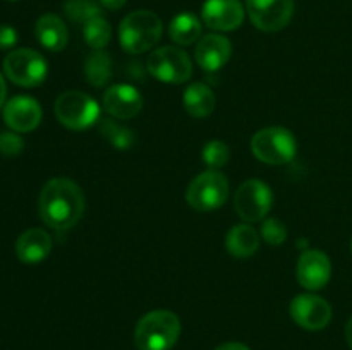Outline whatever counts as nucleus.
Wrapping results in <instances>:
<instances>
[{"instance_id":"nucleus-8","label":"nucleus","mask_w":352,"mask_h":350,"mask_svg":"<svg viewBox=\"0 0 352 350\" xmlns=\"http://www.w3.org/2000/svg\"><path fill=\"white\" fill-rule=\"evenodd\" d=\"M148 71L158 81L181 84L188 81L192 74L191 58L177 47H162L151 51L148 58Z\"/></svg>"},{"instance_id":"nucleus-5","label":"nucleus","mask_w":352,"mask_h":350,"mask_svg":"<svg viewBox=\"0 0 352 350\" xmlns=\"http://www.w3.org/2000/svg\"><path fill=\"white\" fill-rule=\"evenodd\" d=\"M229 198V180L219 170H206L188 185L186 201L196 211H213L226 205Z\"/></svg>"},{"instance_id":"nucleus-27","label":"nucleus","mask_w":352,"mask_h":350,"mask_svg":"<svg viewBox=\"0 0 352 350\" xmlns=\"http://www.w3.org/2000/svg\"><path fill=\"white\" fill-rule=\"evenodd\" d=\"M261 237L267 240L270 246H280L287 239V226L280 222L278 218H267L263 220L261 225Z\"/></svg>"},{"instance_id":"nucleus-4","label":"nucleus","mask_w":352,"mask_h":350,"mask_svg":"<svg viewBox=\"0 0 352 350\" xmlns=\"http://www.w3.org/2000/svg\"><path fill=\"white\" fill-rule=\"evenodd\" d=\"M251 150L260 161L267 165H285L294 160L298 143L294 134L285 127H265L251 139Z\"/></svg>"},{"instance_id":"nucleus-21","label":"nucleus","mask_w":352,"mask_h":350,"mask_svg":"<svg viewBox=\"0 0 352 350\" xmlns=\"http://www.w3.org/2000/svg\"><path fill=\"white\" fill-rule=\"evenodd\" d=\"M201 21L195 14L182 12L170 21L168 34H170V40L174 43L188 47V45L196 43L201 38Z\"/></svg>"},{"instance_id":"nucleus-23","label":"nucleus","mask_w":352,"mask_h":350,"mask_svg":"<svg viewBox=\"0 0 352 350\" xmlns=\"http://www.w3.org/2000/svg\"><path fill=\"white\" fill-rule=\"evenodd\" d=\"M82 36L93 50H103L110 43L112 30H110V24L102 16H98L82 24Z\"/></svg>"},{"instance_id":"nucleus-10","label":"nucleus","mask_w":352,"mask_h":350,"mask_svg":"<svg viewBox=\"0 0 352 350\" xmlns=\"http://www.w3.org/2000/svg\"><path fill=\"white\" fill-rule=\"evenodd\" d=\"M246 9L258 30L275 33L291 23L294 0H246Z\"/></svg>"},{"instance_id":"nucleus-26","label":"nucleus","mask_w":352,"mask_h":350,"mask_svg":"<svg viewBox=\"0 0 352 350\" xmlns=\"http://www.w3.org/2000/svg\"><path fill=\"white\" fill-rule=\"evenodd\" d=\"M201 158L210 170H220V168L226 167L227 161H229L230 150L223 141H210V143H206L205 146H203Z\"/></svg>"},{"instance_id":"nucleus-20","label":"nucleus","mask_w":352,"mask_h":350,"mask_svg":"<svg viewBox=\"0 0 352 350\" xmlns=\"http://www.w3.org/2000/svg\"><path fill=\"white\" fill-rule=\"evenodd\" d=\"M184 108L195 119H203V117L212 115L215 110L217 100L212 89L203 82H195L188 86L184 93Z\"/></svg>"},{"instance_id":"nucleus-29","label":"nucleus","mask_w":352,"mask_h":350,"mask_svg":"<svg viewBox=\"0 0 352 350\" xmlns=\"http://www.w3.org/2000/svg\"><path fill=\"white\" fill-rule=\"evenodd\" d=\"M17 43V31L12 26H0V50H9Z\"/></svg>"},{"instance_id":"nucleus-32","label":"nucleus","mask_w":352,"mask_h":350,"mask_svg":"<svg viewBox=\"0 0 352 350\" xmlns=\"http://www.w3.org/2000/svg\"><path fill=\"white\" fill-rule=\"evenodd\" d=\"M6 95H7V86H6V81H3V75L0 74V108H2L3 102H6Z\"/></svg>"},{"instance_id":"nucleus-6","label":"nucleus","mask_w":352,"mask_h":350,"mask_svg":"<svg viewBox=\"0 0 352 350\" xmlns=\"http://www.w3.org/2000/svg\"><path fill=\"white\" fill-rule=\"evenodd\" d=\"M3 72L7 78L23 88H34L45 81L48 74L47 60L31 48H17L3 58Z\"/></svg>"},{"instance_id":"nucleus-24","label":"nucleus","mask_w":352,"mask_h":350,"mask_svg":"<svg viewBox=\"0 0 352 350\" xmlns=\"http://www.w3.org/2000/svg\"><path fill=\"white\" fill-rule=\"evenodd\" d=\"M100 132L116 150H129L136 141L133 130L127 129L126 126H120L116 120H103L100 124Z\"/></svg>"},{"instance_id":"nucleus-3","label":"nucleus","mask_w":352,"mask_h":350,"mask_svg":"<svg viewBox=\"0 0 352 350\" xmlns=\"http://www.w3.org/2000/svg\"><path fill=\"white\" fill-rule=\"evenodd\" d=\"M162 21L151 10H134L119 26L120 47L129 54H143L153 48L162 36Z\"/></svg>"},{"instance_id":"nucleus-2","label":"nucleus","mask_w":352,"mask_h":350,"mask_svg":"<svg viewBox=\"0 0 352 350\" xmlns=\"http://www.w3.org/2000/svg\"><path fill=\"white\" fill-rule=\"evenodd\" d=\"M181 335V319L167 309H157L138 321L134 342L140 350H170Z\"/></svg>"},{"instance_id":"nucleus-28","label":"nucleus","mask_w":352,"mask_h":350,"mask_svg":"<svg viewBox=\"0 0 352 350\" xmlns=\"http://www.w3.org/2000/svg\"><path fill=\"white\" fill-rule=\"evenodd\" d=\"M24 150L23 137L16 132H2L0 134V153L6 156H16Z\"/></svg>"},{"instance_id":"nucleus-14","label":"nucleus","mask_w":352,"mask_h":350,"mask_svg":"<svg viewBox=\"0 0 352 350\" xmlns=\"http://www.w3.org/2000/svg\"><path fill=\"white\" fill-rule=\"evenodd\" d=\"M3 120L14 132H30L41 122L40 103L30 96H16L3 106Z\"/></svg>"},{"instance_id":"nucleus-16","label":"nucleus","mask_w":352,"mask_h":350,"mask_svg":"<svg viewBox=\"0 0 352 350\" xmlns=\"http://www.w3.org/2000/svg\"><path fill=\"white\" fill-rule=\"evenodd\" d=\"M232 55V45L222 34H205L196 45L195 57L203 71L215 72L229 62Z\"/></svg>"},{"instance_id":"nucleus-11","label":"nucleus","mask_w":352,"mask_h":350,"mask_svg":"<svg viewBox=\"0 0 352 350\" xmlns=\"http://www.w3.org/2000/svg\"><path fill=\"white\" fill-rule=\"evenodd\" d=\"M291 316L301 328L318 331L332 321V305L320 295L301 294L292 299Z\"/></svg>"},{"instance_id":"nucleus-25","label":"nucleus","mask_w":352,"mask_h":350,"mask_svg":"<svg viewBox=\"0 0 352 350\" xmlns=\"http://www.w3.org/2000/svg\"><path fill=\"white\" fill-rule=\"evenodd\" d=\"M65 14L74 23H88L93 17L102 16V9L95 0H67L64 5Z\"/></svg>"},{"instance_id":"nucleus-9","label":"nucleus","mask_w":352,"mask_h":350,"mask_svg":"<svg viewBox=\"0 0 352 350\" xmlns=\"http://www.w3.org/2000/svg\"><path fill=\"white\" fill-rule=\"evenodd\" d=\"M274 205V194L265 182L246 180L239 185L234 196V206L236 211L244 222H260L270 213Z\"/></svg>"},{"instance_id":"nucleus-30","label":"nucleus","mask_w":352,"mask_h":350,"mask_svg":"<svg viewBox=\"0 0 352 350\" xmlns=\"http://www.w3.org/2000/svg\"><path fill=\"white\" fill-rule=\"evenodd\" d=\"M215 350H250V347L244 345V343H239V342H227V343H222V345L217 347Z\"/></svg>"},{"instance_id":"nucleus-1","label":"nucleus","mask_w":352,"mask_h":350,"mask_svg":"<svg viewBox=\"0 0 352 350\" xmlns=\"http://www.w3.org/2000/svg\"><path fill=\"white\" fill-rule=\"evenodd\" d=\"M40 216L50 229L67 230L85 211V194L74 180L57 177L43 185L38 199Z\"/></svg>"},{"instance_id":"nucleus-19","label":"nucleus","mask_w":352,"mask_h":350,"mask_svg":"<svg viewBox=\"0 0 352 350\" xmlns=\"http://www.w3.org/2000/svg\"><path fill=\"white\" fill-rule=\"evenodd\" d=\"M226 247L229 250V254H232L234 257H251L260 247V235H258L256 230L251 225L246 223H241V225L232 226L227 233L226 239Z\"/></svg>"},{"instance_id":"nucleus-18","label":"nucleus","mask_w":352,"mask_h":350,"mask_svg":"<svg viewBox=\"0 0 352 350\" xmlns=\"http://www.w3.org/2000/svg\"><path fill=\"white\" fill-rule=\"evenodd\" d=\"M34 34H36L41 47L47 48V50L50 51L64 50L69 40L67 26H65L64 21L58 16H55V14H43V16L36 21Z\"/></svg>"},{"instance_id":"nucleus-15","label":"nucleus","mask_w":352,"mask_h":350,"mask_svg":"<svg viewBox=\"0 0 352 350\" xmlns=\"http://www.w3.org/2000/svg\"><path fill=\"white\" fill-rule=\"evenodd\" d=\"M103 106L116 119L129 120L141 112L143 98L134 86L113 84L103 95Z\"/></svg>"},{"instance_id":"nucleus-22","label":"nucleus","mask_w":352,"mask_h":350,"mask_svg":"<svg viewBox=\"0 0 352 350\" xmlns=\"http://www.w3.org/2000/svg\"><path fill=\"white\" fill-rule=\"evenodd\" d=\"M86 81L95 88H102L112 78V57L103 50H95L88 55L85 64Z\"/></svg>"},{"instance_id":"nucleus-17","label":"nucleus","mask_w":352,"mask_h":350,"mask_svg":"<svg viewBox=\"0 0 352 350\" xmlns=\"http://www.w3.org/2000/svg\"><path fill=\"white\" fill-rule=\"evenodd\" d=\"M52 250V237L41 229H30L19 235L16 254L23 263L36 264L47 259Z\"/></svg>"},{"instance_id":"nucleus-7","label":"nucleus","mask_w":352,"mask_h":350,"mask_svg":"<svg viewBox=\"0 0 352 350\" xmlns=\"http://www.w3.org/2000/svg\"><path fill=\"white\" fill-rule=\"evenodd\" d=\"M58 122L71 130H85L100 117V106L89 95L81 91H65L55 102Z\"/></svg>"},{"instance_id":"nucleus-31","label":"nucleus","mask_w":352,"mask_h":350,"mask_svg":"<svg viewBox=\"0 0 352 350\" xmlns=\"http://www.w3.org/2000/svg\"><path fill=\"white\" fill-rule=\"evenodd\" d=\"M100 3L110 10H117V9H120V7H124L126 0H100Z\"/></svg>"},{"instance_id":"nucleus-34","label":"nucleus","mask_w":352,"mask_h":350,"mask_svg":"<svg viewBox=\"0 0 352 350\" xmlns=\"http://www.w3.org/2000/svg\"><path fill=\"white\" fill-rule=\"evenodd\" d=\"M351 253H352V240H351Z\"/></svg>"},{"instance_id":"nucleus-13","label":"nucleus","mask_w":352,"mask_h":350,"mask_svg":"<svg viewBox=\"0 0 352 350\" xmlns=\"http://www.w3.org/2000/svg\"><path fill=\"white\" fill-rule=\"evenodd\" d=\"M201 17L215 31H234L243 24L244 5L241 0H206Z\"/></svg>"},{"instance_id":"nucleus-33","label":"nucleus","mask_w":352,"mask_h":350,"mask_svg":"<svg viewBox=\"0 0 352 350\" xmlns=\"http://www.w3.org/2000/svg\"><path fill=\"white\" fill-rule=\"evenodd\" d=\"M346 338H347V343H349V347L352 349V318L347 321V326H346Z\"/></svg>"},{"instance_id":"nucleus-12","label":"nucleus","mask_w":352,"mask_h":350,"mask_svg":"<svg viewBox=\"0 0 352 350\" xmlns=\"http://www.w3.org/2000/svg\"><path fill=\"white\" fill-rule=\"evenodd\" d=\"M298 281L308 290H320L332 277V263L323 250L309 249L301 254L296 268Z\"/></svg>"}]
</instances>
